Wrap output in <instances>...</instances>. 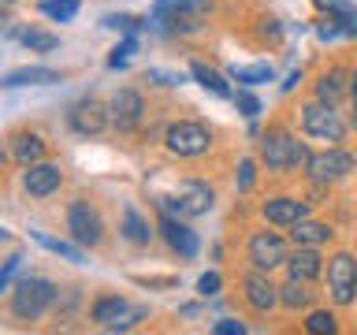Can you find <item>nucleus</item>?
Masks as SVG:
<instances>
[{
    "mask_svg": "<svg viewBox=\"0 0 357 335\" xmlns=\"http://www.w3.org/2000/svg\"><path fill=\"white\" fill-rule=\"evenodd\" d=\"M350 105H354V119H357V71L350 75Z\"/></svg>",
    "mask_w": 357,
    "mask_h": 335,
    "instance_id": "obj_39",
    "label": "nucleus"
},
{
    "mask_svg": "<svg viewBox=\"0 0 357 335\" xmlns=\"http://www.w3.org/2000/svg\"><path fill=\"white\" fill-rule=\"evenodd\" d=\"M190 75H194L197 82L208 89V94H216V97H234V94H231V82L216 71V67H208V64L194 60V64H190Z\"/></svg>",
    "mask_w": 357,
    "mask_h": 335,
    "instance_id": "obj_22",
    "label": "nucleus"
},
{
    "mask_svg": "<svg viewBox=\"0 0 357 335\" xmlns=\"http://www.w3.org/2000/svg\"><path fill=\"white\" fill-rule=\"evenodd\" d=\"M231 100L238 105V112H242L245 119H257V116H261V100H257V97L250 94V89H238V94H234Z\"/></svg>",
    "mask_w": 357,
    "mask_h": 335,
    "instance_id": "obj_31",
    "label": "nucleus"
},
{
    "mask_svg": "<svg viewBox=\"0 0 357 335\" xmlns=\"http://www.w3.org/2000/svg\"><path fill=\"white\" fill-rule=\"evenodd\" d=\"M63 183V172L60 164L52 161H38V164H26L22 168V190H26L30 198H52L56 190Z\"/></svg>",
    "mask_w": 357,
    "mask_h": 335,
    "instance_id": "obj_11",
    "label": "nucleus"
},
{
    "mask_svg": "<svg viewBox=\"0 0 357 335\" xmlns=\"http://www.w3.org/2000/svg\"><path fill=\"white\" fill-rule=\"evenodd\" d=\"M67 119H71V131H75V134H100V131H105L108 123H112L108 108L100 105V100H93V97L78 100Z\"/></svg>",
    "mask_w": 357,
    "mask_h": 335,
    "instance_id": "obj_15",
    "label": "nucleus"
},
{
    "mask_svg": "<svg viewBox=\"0 0 357 335\" xmlns=\"http://www.w3.org/2000/svg\"><path fill=\"white\" fill-rule=\"evenodd\" d=\"M123 239L134 242V246H149L153 239V228H149V220H142V212L138 209H123Z\"/></svg>",
    "mask_w": 357,
    "mask_h": 335,
    "instance_id": "obj_23",
    "label": "nucleus"
},
{
    "mask_svg": "<svg viewBox=\"0 0 357 335\" xmlns=\"http://www.w3.org/2000/svg\"><path fill=\"white\" fill-rule=\"evenodd\" d=\"M331 228L328 223H317V220H298L294 228H290V239H294V246H324V242H331Z\"/></svg>",
    "mask_w": 357,
    "mask_h": 335,
    "instance_id": "obj_21",
    "label": "nucleus"
},
{
    "mask_svg": "<svg viewBox=\"0 0 357 335\" xmlns=\"http://www.w3.org/2000/svg\"><path fill=\"white\" fill-rule=\"evenodd\" d=\"M56 302V287L49 283V279H41V276H26V279H19V287L11 290V317H19V320H38L45 317V309H49Z\"/></svg>",
    "mask_w": 357,
    "mask_h": 335,
    "instance_id": "obj_3",
    "label": "nucleus"
},
{
    "mask_svg": "<svg viewBox=\"0 0 357 335\" xmlns=\"http://www.w3.org/2000/svg\"><path fill=\"white\" fill-rule=\"evenodd\" d=\"M242 290H245V302L257 309V313H268L279 302V287L268 279L264 268H253V272H245L242 279Z\"/></svg>",
    "mask_w": 357,
    "mask_h": 335,
    "instance_id": "obj_16",
    "label": "nucleus"
},
{
    "mask_svg": "<svg viewBox=\"0 0 357 335\" xmlns=\"http://www.w3.org/2000/svg\"><path fill=\"white\" fill-rule=\"evenodd\" d=\"M261 212H264L268 223H275V228H294L298 220L309 216V201L290 198V194H279V198H268Z\"/></svg>",
    "mask_w": 357,
    "mask_h": 335,
    "instance_id": "obj_13",
    "label": "nucleus"
},
{
    "mask_svg": "<svg viewBox=\"0 0 357 335\" xmlns=\"http://www.w3.org/2000/svg\"><path fill=\"white\" fill-rule=\"evenodd\" d=\"M134 49H138V41H134V38H123V41L116 45V49H112V56H108V67H123V64L130 60V52H134Z\"/></svg>",
    "mask_w": 357,
    "mask_h": 335,
    "instance_id": "obj_32",
    "label": "nucleus"
},
{
    "mask_svg": "<svg viewBox=\"0 0 357 335\" xmlns=\"http://www.w3.org/2000/svg\"><path fill=\"white\" fill-rule=\"evenodd\" d=\"M350 94V71L342 67H331L317 78V100H328V105H339V100Z\"/></svg>",
    "mask_w": 357,
    "mask_h": 335,
    "instance_id": "obj_17",
    "label": "nucleus"
},
{
    "mask_svg": "<svg viewBox=\"0 0 357 335\" xmlns=\"http://www.w3.org/2000/svg\"><path fill=\"white\" fill-rule=\"evenodd\" d=\"M312 4H320L328 15H335V19L342 22L350 38H357V8L350 4V0H312Z\"/></svg>",
    "mask_w": 357,
    "mask_h": 335,
    "instance_id": "obj_26",
    "label": "nucleus"
},
{
    "mask_svg": "<svg viewBox=\"0 0 357 335\" xmlns=\"http://www.w3.org/2000/svg\"><path fill=\"white\" fill-rule=\"evenodd\" d=\"M19 41L26 45V49H33V52H52L56 45V34H45V30H38V27H26V30H19Z\"/></svg>",
    "mask_w": 357,
    "mask_h": 335,
    "instance_id": "obj_29",
    "label": "nucleus"
},
{
    "mask_svg": "<svg viewBox=\"0 0 357 335\" xmlns=\"http://www.w3.org/2000/svg\"><path fill=\"white\" fill-rule=\"evenodd\" d=\"M212 201H216V194H212L208 183H201V179H186V183H178L175 190H164V194H156V205H160L164 212H172V216H205V212L212 209Z\"/></svg>",
    "mask_w": 357,
    "mask_h": 335,
    "instance_id": "obj_1",
    "label": "nucleus"
},
{
    "mask_svg": "<svg viewBox=\"0 0 357 335\" xmlns=\"http://www.w3.org/2000/svg\"><path fill=\"white\" fill-rule=\"evenodd\" d=\"M108 116L119 131H134L145 116V100L134 89H116V97L108 100Z\"/></svg>",
    "mask_w": 357,
    "mask_h": 335,
    "instance_id": "obj_14",
    "label": "nucleus"
},
{
    "mask_svg": "<svg viewBox=\"0 0 357 335\" xmlns=\"http://www.w3.org/2000/svg\"><path fill=\"white\" fill-rule=\"evenodd\" d=\"M89 317L116 332V328H130L134 320H142L145 309H142V306H130V302L119 298V295H100V298L93 302V309H89Z\"/></svg>",
    "mask_w": 357,
    "mask_h": 335,
    "instance_id": "obj_9",
    "label": "nucleus"
},
{
    "mask_svg": "<svg viewBox=\"0 0 357 335\" xmlns=\"http://www.w3.org/2000/svg\"><path fill=\"white\" fill-rule=\"evenodd\" d=\"M220 287H223L220 272H205V276L197 279V295H201V298H212V295H220Z\"/></svg>",
    "mask_w": 357,
    "mask_h": 335,
    "instance_id": "obj_34",
    "label": "nucleus"
},
{
    "mask_svg": "<svg viewBox=\"0 0 357 335\" xmlns=\"http://www.w3.org/2000/svg\"><path fill=\"white\" fill-rule=\"evenodd\" d=\"M312 295H317V290H309V279H294V276L279 287V302H283L287 309H305L312 302Z\"/></svg>",
    "mask_w": 357,
    "mask_h": 335,
    "instance_id": "obj_24",
    "label": "nucleus"
},
{
    "mask_svg": "<svg viewBox=\"0 0 357 335\" xmlns=\"http://www.w3.org/2000/svg\"><path fill=\"white\" fill-rule=\"evenodd\" d=\"M287 239L275 231H253L250 239V261L253 268H264V272H272V268L287 265Z\"/></svg>",
    "mask_w": 357,
    "mask_h": 335,
    "instance_id": "obj_10",
    "label": "nucleus"
},
{
    "mask_svg": "<svg viewBox=\"0 0 357 335\" xmlns=\"http://www.w3.org/2000/svg\"><path fill=\"white\" fill-rule=\"evenodd\" d=\"M261 161L268 164V172H290V168H301L309 161V149L290 131L275 127L261 138Z\"/></svg>",
    "mask_w": 357,
    "mask_h": 335,
    "instance_id": "obj_2",
    "label": "nucleus"
},
{
    "mask_svg": "<svg viewBox=\"0 0 357 335\" xmlns=\"http://www.w3.org/2000/svg\"><path fill=\"white\" fill-rule=\"evenodd\" d=\"M160 234H164V242L172 246L178 257H186V261H194L197 250H201L197 234L183 223V216H172V212H164V216H160Z\"/></svg>",
    "mask_w": 357,
    "mask_h": 335,
    "instance_id": "obj_12",
    "label": "nucleus"
},
{
    "mask_svg": "<svg viewBox=\"0 0 357 335\" xmlns=\"http://www.w3.org/2000/svg\"><path fill=\"white\" fill-rule=\"evenodd\" d=\"M60 71L52 67H19V71H8L4 75V86L15 89V86H49V82H60Z\"/></svg>",
    "mask_w": 357,
    "mask_h": 335,
    "instance_id": "obj_20",
    "label": "nucleus"
},
{
    "mask_svg": "<svg viewBox=\"0 0 357 335\" xmlns=\"http://www.w3.org/2000/svg\"><path fill=\"white\" fill-rule=\"evenodd\" d=\"M298 82H301V71H294V75H290V78H287V82H283V89H294Z\"/></svg>",
    "mask_w": 357,
    "mask_h": 335,
    "instance_id": "obj_40",
    "label": "nucleus"
},
{
    "mask_svg": "<svg viewBox=\"0 0 357 335\" xmlns=\"http://www.w3.org/2000/svg\"><path fill=\"white\" fill-rule=\"evenodd\" d=\"M212 332H216V335H242L245 324L242 320H216V324H212Z\"/></svg>",
    "mask_w": 357,
    "mask_h": 335,
    "instance_id": "obj_35",
    "label": "nucleus"
},
{
    "mask_svg": "<svg viewBox=\"0 0 357 335\" xmlns=\"http://www.w3.org/2000/svg\"><path fill=\"white\" fill-rule=\"evenodd\" d=\"M320 253H317V246H298V253H290L287 257V272L294 276V279H317L320 276Z\"/></svg>",
    "mask_w": 357,
    "mask_h": 335,
    "instance_id": "obj_19",
    "label": "nucleus"
},
{
    "mask_svg": "<svg viewBox=\"0 0 357 335\" xmlns=\"http://www.w3.org/2000/svg\"><path fill=\"white\" fill-rule=\"evenodd\" d=\"M164 145L175 156H201V153L212 149V131L205 127V123H197V119H178V123L167 127Z\"/></svg>",
    "mask_w": 357,
    "mask_h": 335,
    "instance_id": "obj_5",
    "label": "nucleus"
},
{
    "mask_svg": "<svg viewBox=\"0 0 357 335\" xmlns=\"http://www.w3.org/2000/svg\"><path fill=\"white\" fill-rule=\"evenodd\" d=\"M19 261H22L19 253H11L8 261H4V272H0V287H4V290L11 287V276H15V268H19Z\"/></svg>",
    "mask_w": 357,
    "mask_h": 335,
    "instance_id": "obj_36",
    "label": "nucleus"
},
{
    "mask_svg": "<svg viewBox=\"0 0 357 335\" xmlns=\"http://www.w3.org/2000/svg\"><path fill=\"white\" fill-rule=\"evenodd\" d=\"M33 239H38V242H41L49 253L63 257V261H75V265H82V250H78V246L63 242V239H49V234H41V231H33Z\"/></svg>",
    "mask_w": 357,
    "mask_h": 335,
    "instance_id": "obj_28",
    "label": "nucleus"
},
{
    "mask_svg": "<svg viewBox=\"0 0 357 335\" xmlns=\"http://www.w3.org/2000/svg\"><path fill=\"white\" fill-rule=\"evenodd\" d=\"M82 8V0H41V15H49L52 22H71Z\"/></svg>",
    "mask_w": 357,
    "mask_h": 335,
    "instance_id": "obj_27",
    "label": "nucleus"
},
{
    "mask_svg": "<svg viewBox=\"0 0 357 335\" xmlns=\"http://www.w3.org/2000/svg\"><path fill=\"white\" fill-rule=\"evenodd\" d=\"M350 172H357V156L346 153V149H324V153H309L305 161V175L312 179V183H339V179H346Z\"/></svg>",
    "mask_w": 357,
    "mask_h": 335,
    "instance_id": "obj_6",
    "label": "nucleus"
},
{
    "mask_svg": "<svg viewBox=\"0 0 357 335\" xmlns=\"http://www.w3.org/2000/svg\"><path fill=\"white\" fill-rule=\"evenodd\" d=\"M105 27H116V30H134V19L130 15H108Z\"/></svg>",
    "mask_w": 357,
    "mask_h": 335,
    "instance_id": "obj_38",
    "label": "nucleus"
},
{
    "mask_svg": "<svg viewBox=\"0 0 357 335\" xmlns=\"http://www.w3.org/2000/svg\"><path fill=\"white\" fill-rule=\"evenodd\" d=\"M8 156L15 164H38L45 161V142L38 138V134H11V142H8Z\"/></svg>",
    "mask_w": 357,
    "mask_h": 335,
    "instance_id": "obj_18",
    "label": "nucleus"
},
{
    "mask_svg": "<svg viewBox=\"0 0 357 335\" xmlns=\"http://www.w3.org/2000/svg\"><path fill=\"white\" fill-rule=\"evenodd\" d=\"M67 231H71V239L78 246H97L105 239V220H100V212L86 198H75L67 205Z\"/></svg>",
    "mask_w": 357,
    "mask_h": 335,
    "instance_id": "obj_7",
    "label": "nucleus"
},
{
    "mask_svg": "<svg viewBox=\"0 0 357 335\" xmlns=\"http://www.w3.org/2000/svg\"><path fill=\"white\" fill-rule=\"evenodd\" d=\"M328 295L335 306H350L357 298V257L335 253L328 261Z\"/></svg>",
    "mask_w": 357,
    "mask_h": 335,
    "instance_id": "obj_8",
    "label": "nucleus"
},
{
    "mask_svg": "<svg viewBox=\"0 0 357 335\" xmlns=\"http://www.w3.org/2000/svg\"><path fill=\"white\" fill-rule=\"evenodd\" d=\"M305 328L312 332V335H324V332H335L339 328V320H335V313H328V309H312L309 313V320H305Z\"/></svg>",
    "mask_w": 357,
    "mask_h": 335,
    "instance_id": "obj_30",
    "label": "nucleus"
},
{
    "mask_svg": "<svg viewBox=\"0 0 357 335\" xmlns=\"http://www.w3.org/2000/svg\"><path fill=\"white\" fill-rule=\"evenodd\" d=\"M301 131L309 138H320V142H342L346 138V123L328 100H305L301 105Z\"/></svg>",
    "mask_w": 357,
    "mask_h": 335,
    "instance_id": "obj_4",
    "label": "nucleus"
},
{
    "mask_svg": "<svg viewBox=\"0 0 357 335\" xmlns=\"http://www.w3.org/2000/svg\"><path fill=\"white\" fill-rule=\"evenodd\" d=\"M145 78H156L160 86H178V82H183L178 75H172V71H160V67H149V75H145Z\"/></svg>",
    "mask_w": 357,
    "mask_h": 335,
    "instance_id": "obj_37",
    "label": "nucleus"
},
{
    "mask_svg": "<svg viewBox=\"0 0 357 335\" xmlns=\"http://www.w3.org/2000/svg\"><path fill=\"white\" fill-rule=\"evenodd\" d=\"M231 78H234V82H242V86H264V82H272V78H275V71H272V64H234Z\"/></svg>",
    "mask_w": 357,
    "mask_h": 335,
    "instance_id": "obj_25",
    "label": "nucleus"
},
{
    "mask_svg": "<svg viewBox=\"0 0 357 335\" xmlns=\"http://www.w3.org/2000/svg\"><path fill=\"white\" fill-rule=\"evenodd\" d=\"M253 179H257V164L245 156V161L238 164V175H234V183H238V190L245 194V190H253Z\"/></svg>",
    "mask_w": 357,
    "mask_h": 335,
    "instance_id": "obj_33",
    "label": "nucleus"
}]
</instances>
